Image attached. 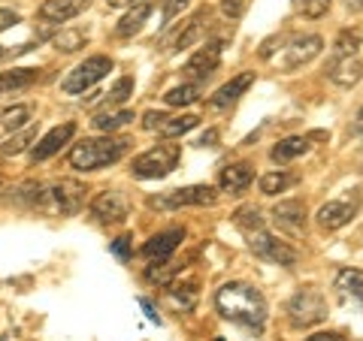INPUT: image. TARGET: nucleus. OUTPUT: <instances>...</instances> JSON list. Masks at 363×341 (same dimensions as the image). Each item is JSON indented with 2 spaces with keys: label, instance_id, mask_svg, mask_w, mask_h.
<instances>
[{
  "label": "nucleus",
  "instance_id": "18",
  "mask_svg": "<svg viewBox=\"0 0 363 341\" xmlns=\"http://www.w3.org/2000/svg\"><path fill=\"white\" fill-rule=\"evenodd\" d=\"M85 6H88V0H45L37 9V16L43 21H49V25H64V21L76 18Z\"/></svg>",
  "mask_w": 363,
  "mask_h": 341
},
{
  "label": "nucleus",
  "instance_id": "25",
  "mask_svg": "<svg viewBox=\"0 0 363 341\" xmlns=\"http://www.w3.org/2000/svg\"><path fill=\"white\" fill-rule=\"evenodd\" d=\"M133 121V112L130 109H104L100 115H94V130L100 133H116L118 127H124V124Z\"/></svg>",
  "mask_w": 363,
  "mask_h": 341
},
{
  "label": "nucleus",
  "instance_id": "39",
  "mask_svg": "<svg viewBox=\"0 0 363 341\" xmlns=\"http://www.w3.org/2000/svg\"><path fill=\"white\" fill-rule=\"evenodd\" d=\"M109 248H112V254H116V257L121 260V263H128V260L133 257V251H130V236H118Z\"/></svg>",
  "mask_w": 363,
  "mask_h": 341
},
{
  "label": "nucleus",
  "instance_id": "26",
  "mask_svg": "<svg viewBox=\"0 0 363 341\" xmlns=\"http://www.w3.org/2000/svg\"><path fill=\"white\" fill-rule=\"evenodd\" d=\"M294 185H297V175L285 173V169H272V173L260 175V193H267V197H279Z\"/></svg>",
  "mask_w": 363,
  "mask_h": 341
},
{
  "label": "nucleus",
  "instance_id": "45",
  "mask_svg": "<svg viewBox=\"0 0 363 341\" xmlns=\"http://www.w3.org/2000/svg\"><path fill=\"white\" fill-rule=\"evenodd\" d=\"M215 142H218V130H209L206 136H200L197 145H203V149H206V145H215Z\"/></svg>",
  "mask_w": 363,
  "mask_h": 341
},
{
  "label": "nucleus",
  "instance_id": "43",
  "mask_svg": "<svg viewBox=\"0 0 363 341\" xmlns=\"http://www.w3.org/2000/svg\"><path fill=\"white\" fill-rule=\"evenodd\" d=\"M140 305H143V311L149 314V320H152V323H161V314H157V308H155L149 299H140Z\"/></svg>",
  "mask_w": 363,
  "mask_h": 341
},
{
  "label": "nucleus",
  "instance_id": "34",
  "mask_svg": "<svg viewBox=\"0 0 363 341\" xmlns=\"http://www.w3.org/2000/svg\"><path fill=\"white\" fill-rule=\"evenodd\" d=\"M197 124H200L197 115H179V118H167L157 130H161V136H167V139H173V136H182V133L194 130Z\"/></svg>",
  "mask_w": 363,
  "mask_h": 341
},
{
  "label": "nucleus",
  "instance_id": "27",
  "mask_svg": "<svg viewBox=\"0 0 363 341\" xmlns=\"http://www.w3.org/2000/svg\"><path fill=\"white\" fill-rule=\"evenodd\" d=\"M336 290L342 296H351L363 305V272L360 269H342L336 275Z\"/></svg>",
  "mask_w": 363,
  "mask_h": 341
},
{
  "label": "nucleus",
  "instance_id": "2",
  "mask_svg": "<svg viewBox=\"0 0 363 341\" xmlns=\"http://www.w3.org/2000/svg\"><path fill=\"white\" fill-rule=\"evenodd\" d=\"M30 206L55 218H73L85 206V185L76 178H55L49 185H30Z\"/></svg>",
  "mask_w": 363,
  "mask_h": 341
},
{
  "label": "nucleus",
  "instance_id": "1",
  "mask_svg": "<svg viewBox=\"0 0 363 341\" xmlns=\"http://www.w3.org/2000/svg\"><path fill=\"white\" fill-rule=\"evenodd\" d=\"M215 308H218L224 320L252 329V333H260L267 323V302L260 296V290L245 281L221 284L218 293H215Z\"/></svg>",
  "mask_w": 363,
  "mask_h": 341
},
{
  "label": "nucleus",
  "instance_id": "3",
  "mask_svg": "<svg viewBox=\"0 0 363 341\" xmlns=\"http://www.w3.org/2000/svg\"><path fill=\"white\" fill-rule=\"evenodd\" d=\"M128 145L130 139L124 136H100V139H85L73 145L70 151V166L79 169V173H94V169H104V166H112L118 163L124 154H128Z\"/></svg>",
  "mask_w": 363,
  "mask_h": 341
},
{
  "label": "nucleus",
  "instance_id": "9",
  "mask_svg": "<svg viewBox=\"0 0 363 341\" xmlns=\"http://www.w3.org/2000/svg\"><path fill=\"white\" fill-rule=\"evenodd\" d=\"M324 49V40L318 37V33H306V37H291L285 45H281V52H279V70H285V73H294V70H300V67H306L309 61H315L318 54H321Z\"/></svg>",
  "mask_w": 363,
  "mask_h": 341
},
{
  "label": "nucleus",
  "instance_id": "10",
  "mask_svg": "<svg viewBox=\"0 0 363 341\" xmlns=\"http://www.w3.org/2000/svg\"><path fill=\"white\" fill-rule=\"evenodd\" d=\"M357 212H360V197H357V193H348V197H339V200L324 202V206L318 209L315 221H318L321 230L333 233V230H342L345 224L354 221Z\"/></svg>",
  "mask_w": 363,
  "mask_h": 341
},
{
  "label": "nucleus",
  "instance_id": "5",
  "mask_svg": "<svg viewBox=\"0 0 363 341\" xmlns=\"http://www.w3.org/2000/svg\"><path fill=\"white\" fill-rule=\"evenodd\" d=\"M288 320L297 329H309L327 320V299L318 287H303L288 302Z\"/></svg>",
  "mask_w": 363,
  "mask_h": 341
},
{
  "label": "nucleus",
  "instance_id": "50",
  "mask_svg": "<svg viewBox=\"0 0 363 341\" xmlns=\"http://www.w3.org/2000/svg\"><path fill=\"white\" fill-rule=\"evenodd\" d=\"M218 341H224V338H218Z\"/></svg>",
  "mask_w": 363,
  "mask_h": 341
},
{
  "label": "nucleus",
  "instance_id": "20",
  "mask_svg": "<svg viewBox=\"0 0 363 341\" xmlns=\"http://www.w3.org/2000/svg\"><path fill=\"white\" fill-rule=\"evenodd\" d=\"M206 21H209V9H200V13L191 16L185 25H182V30L169 40V52H182V49H188V45H194L203 37V30H206Z\"/></svg>",
  "mask_w": 363,
  "mask_h": 341
},
{
  "label": "nucleus",
  "instance_id": "40",
  "mask_svg": "<svg viewBox=\"0 0 363 341\" xmlns=\"http://www.w3.org/2000/svg\"><path fill=\"white\" fill-rule=\"evenodd\" d=\"M221 13L227 18H240L245 13V0H221Z\"/></svg>",
  "mask_w": 363,
  "mask_h": 341
},
{
  "label": "nucleus",
  "instance_id": "7",
  "mask_svg": "<svg viewBox=\"0 0 363 341\" xmlns=\"http://www.w3.org/2000/svg\"><path fill=\"white\" fill-rule=\"evenodd\" d=\"M245 238H248V248L255 251V257L267 260V263H276V266H285V269L297 266V251H294L288 242H281L279 236H272L267 226H257V230L245 233Z\"/></svg>",
  "mask_w": 363,
  "mask_h": 341
},
{
  "label": "nucleus",
  "instance_id": "44",
  "mask_svg": "<svg viewBox=\"0 0 363 341\" xmlns=\"http://www.w3.org/2000/svg\"><path fill=\"white\" fill-rule=\"evenodd\" d=\"M306 341H345L339 333H315V335H309Z\"/></svg>",
  "mask_w": 363,
  "mask_h": 341
},
{
  "label": "nucleus",
  "instance_id": "21",
  "mask_svg": "<svg viewBox=\"0 0 363 341\" xmlns=\"http://www.w3.org/2000/svg\"><path fill=\"white\" fill-rule=\"evenodd\" d=\"M309 149H312L309 136H288V139H281L276 149L269 151V161L281 166V163H291V161H297V157L309 154Z\"/></svg>",
  "mask_w": 363,
  "mask_h": 341
},
{
  "label": "nucleus",
  "instance_id": "22",
  "mask_svg": "<svg viewBox=\"0 0 363 341\" xmlns=\"http://www.w3.org/2000/svg\"><path fill=\"white\" fill-rule=\"evenodd\" d=\"M30 121V106H6L0 109V139H9L13 133L25 130Z\"/></svg>",
  "mask_w": 363,
  "mask_h": 341
},
{
  "label": "nucleus",
  "instance_id": "14",
  "mask_svg": "<svg viewBox=\"0 0 363 341\" xmlns=\"http://www.w3.org/2000/svg\"><path fill=\"white\" fill-rule=\"evenodd\" d=\"M73 136H76V124L73 121H64V124H58V127H52L37 145H33V151H30L33 163H43V161H49V157H55L64 145H70Z\"/></svg>",
  "mask_w": 363,
  "mask_h": 341
},
{
  "label": "nucleus",
  "instance_id": "31",
  "mask_svg": "<svg viewBox=\"0 0 363 341\" xmlns=\"http://www.w3.org/2000/svg\"><path fill=\"white\" fill-rule=\"evenodd\" d=\"M169 305H173V308H182V311H194V305H197V281H188V284H182V287L169 290Z\"/></svg>",
  "mask_w": 363,
  "mask_h": 341
},
{
  "label": "nucleus",
  "instance_id": "32",
  "mask_svg": "<svg viewBox=\"0 0 363 341\" xmlns=\"http://www.w3.org/2000/svg\"><path fill=\"white\" fill-rule=\"evenodd\" d=\"M128 97H133V79H130V76H121L118 82L104 94V109H116V106H121Z\"/></svg>",
  "mask_w": 363,
  "mask_h": 341
},
{
  "label": "nucleus",
  "instance_id": "38",
  "mask_svg": "<svg viewBox=\"0 0 363 341\" xmlns=\"http://www.w3.org/2000/svg\"><path fill=\"white\" fill-rule=\"evenodd\" d=\"M185 6H188V0H161L164 21H173L176 16H182V13H185Z\"/></svg>",
  "mask_w": 363,
  "mask_h": 341
},
{
  "label": "nucleus",
  "instance_id": "19",
  "mask_svg": "<svg viewBox=\"0 0 363 341\" xmlns=\"http://www.w3.org/2000/svg\"><path fill=\"white\" fill-rule=\"evenodd\" d=\"M327 79L339 88H354L363 79V64L360 58H333V64L327 67Z\"/></svg>",
  "mask_w": 363,
  "mask_h": 341
},
{
  "label": "nucleus",
  "instance_id": "15",
  "mask_svg": "<svg viewBox=\"0 0 363 341\" xmlns=\"http://www.w3.org/2000/svg\"><path fill=\"white\" fill-rule=\"evenodd\" d=\"M182 242H185V230H182V226H176V230H164V233L152 236L149 242L143 245V257H149V260H169L179 251Z\"/></svg>",
  "mask_w": 363,
  "mask_h": 341
},
{
  "label": "nucleus",
  "instance_id": "41",
  "mask_svg": "<svg viewBox=\"0 0 363 341\" xmlns=\"http://www.w3.org/2000/svg\"><path fill=\"white\" fill-rule=\"evenodd\" d=\"M164 121H167L164 112H145V115H143V127H145V130H157Z\"/></svg>",
  "mask_w": 363,
  "mask_h": 341
},
{
  "label": "nucleus",
  "instance_id": "12",
  "mask_svg": "<svg viewBox=\"0 0 363 341\" xmlns=\"http://www.w3.org/2000/svg\"><path fill=\"white\" fill-rule=\"evenodd\" d=\"M272 224L281 233H288L294 238H300L306 233V202L303 200H281L272 209Z\"/></svg>",
  "mask_w": 363,
  "mask_h": 341
},
{
  "label": "nucleus",
  "instance_id": "35",
  "mask_svg": "<svg viewBox=\"0 0 363 341\" xmlns=\"http://www.w3.org/2000/svg\"><path fill=\"white\" fill-rule=\"evenodd\" d=\"M33 139H37V133H33V127H25V130H18V133H13L6 139V145H4V154L6 157H16V154H21L28 149V145H33Z\"/></svg>",
  "mask_w": 363,
  "mask_h": 341
},
{
  "label": "nucleus",
  "instance_id": "16",
  "mask_svg": "<svg viewBox=\"0 0 363 341\" xmlns=\"http://www.w3.org/2000/svg\"><path fill=\"white\" fill-rule=\"evenodd\" d=\"M252 181H255V173L248 163H227L218 173V190L230 193V197H240V193L252 187Z\"/></svg>",
  "mask_w": 363,
  "mask_h": 341
},
{
  "label": "nucleus",
  "instance_id": "13",
  "mask_svg": "<svg viewBox=\"0 0 363 341\" xmlns=\"http://www.w3.org/2000/svg\"><path fill=\"white\" fill-rule=\"evenodd\" d=\"M221 49H224V42L221 40H215V42H206L203 49L185 64V76L188 79H194V82H206V79L218 70V64H221Z\"/></svg>",
  "mask_w": 363,
  "mask_h": 341
},
{
  "label": "nucleus",
  "instance_id": "36",
  "mask_svg": "<svg viewBox=\"0 0 363 341\" xmlns=\"http://www.w3.org/2000/svg\"><path fill=\"white\" fill-rule=\"evenodd\" d=\"M233 224L240 226L242 233H252V230H257V226H264V218H260L257 206H242L240 212L233 214Z\"/></svg>",
  "mask_w": 363,
  "mask_h": 341
},
{
  "label": "nucleus",
  "instance_id": "30",
  "mask_svg": "<svg viewBox=\"0 0 363 341\" xmlns=\"http://www.w3.org/2000/svg\"><path fill=\"white\" fill-rule=\"evenodd\" d=\"M85 42H88V33L82 30V28H67V30H61L58 37L52 40V45L58 52H64V54H70V52H79V49H85Z\"/></svg>",
  "mask_w": 363,
  "mask_h": 341
},
{
  "label": "nucleus",
  "instance_id": "47",
  "mask_svg": "<svg viewBox=\"0 0 363 341\" xmlns=\"http://www.w3.org/2000/svg\"><path fill=\"white\" fill-rule=\"evenodd\" d=\"M345 6L351 13H363V0H345Z\"/></svg>",
  "mask_w": 363,
  "mask_h": 341
},
{
  "label": "nucleus",
  "instance_id": "28",
  "mask_svg": "<svg viewBox=\"0 0 363 341\" xmlns=\"http://www.w3.org/2000/svg\"><path fill=\"white\" fill-rule=\"evenodd\" d=\"M200 94H203V82H185L179 88H169L164 94V103L167 106H191L200 100Z\"/></svg>",
  "mask_w": 363,
  "mask_h": 341
},
{
  "label": "nucleus",
  "instance_id": "37",
  "mask_svg": "<svg viewBox=\"0 0 363 341\" xmlns=\"http://www.w3.org/2000/svg\"><path fill=\"white\" fill-rule=\"evenodd\" d=\"M333 0H297V13L306 16V18H321L327 16Z\"/></svg>",
  "mask_w": 363,
  "mask_h": 341
},
{
  "label": "nucleus",
  "instance_id": "11",
  "mask_svg": "<svg viewBox=\"0 0 363 341\" xmlns=\"http://www.w3.org/2000/svg\"><path fill=\"white\" fill-rule=\"evenodd\" d=\"M130 212V202L118 190H104L91 200V218L100 224H121Z\"/></svg>",
  "mask_w": 363,
  "mask_h": 341
},
{
  "label": "nucleus",
  "instance_id": "23",
  "mask_svg": "<svg viewBox=\"0 0 363 341\" xmlns=\"http://www.w3.org/2000/svg\"><path fill=\"white\" fill-rule=\"evenodd\" d=\"M149 16H152V4H136L128 16H124L118 25H116V37H121V40H128V37H133V33H140L143 30V25L149 21Z\"/></svg>",
  "mask_w": 363,
  "mask_h": 341
},
{
  "label": "nucleus",
  "instance_id": "46",
  "mask_svg": "<svg viewBox=\"0 0 363 341\" xmlns=\"http://www.w3.org/2000/svg\"><path fill=\"white\" fill-rule=\"evenodd\" d=\"M354 136H357V139L363 142V109L357 112V121H354Z\"/></svg>",
  "mask_w": 363,
  "mask_h": 341
},
{
  "label": "nucleus",
  "instance_id": "6",
  "mask_svg": "<svg viewBox=\"0 0 363 341\" xmlns=\"http://www.w3.org/2000/svg\"><path fill=\"white\" fill-rule=\"evenodd\" d=\"M215 200H218V190L212 185H191V187L157 193V197L149 200V206L155 212H176L185 206H215Z\"/></svg>",
  "mask_w": 363,
  "mask_h": 341
},
{
  "label": "nucleus",
  "instance_id": "17",
  "mask_svg": "<svg viewBox=\"0 0 363 341\" xmlns=\"http://www.w3.org/2000/svg\"><path fill=\"white\" fill-rule=\"evenodd\" d=\"M252 85H255V73H240V76H233L230 82L221 85V88L209 97V109H230Z\"/></svg>",
  "mask_w": 363,
  "mask_h": 341
},
{
  "label": "nucleus",
  "instance_id": "33",
  "mask_svg": "<svg viewBox=\"0 0 363 341\" xmlns=\"http://www.w3.org/2000/svg\"><path fill=\"white\" fill-rule=\"evenodd\" d=\"M357 49H360V33L342 30L333 42V58H357Z\"/></svg>",
  "mask_w": 363,
  "mask_h": 341
},
{
  "label": "nucleus",
  "instance_id": "29",
  "mask_svg": "<svg viewBox=\"0 0 363 341\" xmlns=\"http://www.w3.org/2000/svg\"><path fill=\"white\" fill-rule=\"evenodd\" d=\"M176 275H179V266L169 263V260H152V266H145V281L157 284V287H169Z\"/></svg>",
  "mask_w": 363,
  "mask_h": 341
},
{
  "label": "nucleus",
  "instance_id": "8",
  "mask_svg": "<svg viewBox=\"0 0 363 341\" xmlns=\"http://www.w3.org/2000/svg\"><path fill=\"white\" fill-rule=\"evenodd\" d=\"M112 73V58L106 54H94V58H85L79 67H73L70 73L64 76L61 91L64 94H85L88 88H94L100 79Z\"/></svg>",
  "mask_w": 363,
  "mask_h": 341
},
{
  "label": "nucleus",
  "instance_id": "49",
  "mask_svg": "<svg viewBox=\"0 0 363 341\" xmlns=\"http://www.w3.org/2000/svg\"><path fill=\"white\" fill-rule=\"evenodd\" d=\"M0 58H4V45H0Z\"/></svg>",
  "mask_w": 363,
  "mask_h": 341
},
{
  "label": "nucleus",
  "instance_id": "24",
  "mask_svg": "<svg viewBox=\"0 0 363 341\" xmlns=\"http://www.w3.org/2000/svg\"><path fill=\"white\" fill-rule=\"evenodd\" d=\"M37 79H40V70H9V73H0V97L30 88Z\"/></svg>",
  "mask_w": 363,
  "mask_h": 341
},
{
  "label": "nucleus",
  "instance_id": "4",
  "mask_svg": "<svg viewBox=\"0 0 363 341\" xmlns=\"http://www.w3.org/2000/svg\"><path fill=\"white\" fill-rule=\"evenodd\" d=\"M179 157H182V149L173 142H161L155 149L143 151L140 157L133 161L130 173L133 178H143V181H152V178H167L173 169L179 166Z\"/></svg>",
  "mask_w": 363,
  "mask_h": 341
},
{
  "label": "nucleus",
  "instance_id": "48",
  "mask_svg": "<svg viewBox=\"0 0 363 341\" xmlns=\"http://www.w3.org/2000/svg\"><path fill=\"white\" fill-rule=\"evenodd\" d=\"M133 4V0H106V6H128Z\"/></svg>",
  "mask_w": 363,
  "mask_h": 341
},
{
  "label": "nucleus",
  "instance_id": "42",
  "mask_svg": "<svg viewBox=\"0 0 363 341\" xmlns=\"http://www.w3.org/2000/svg\"><path fill=\"white\" fill-rule=\"evenodd\" d=\"M18 13H13V9H0V33L9 30V28H16L18 25Z\"/></svg>",
  "mask_w": 363,
  "mask_h": 341
}]
</instances>
